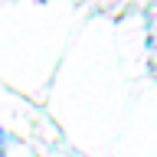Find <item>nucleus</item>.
Returning <instances> with one entry per match:
<instances>
[{"instance_id": "f257e3e1", "label": "nucleus", "mask_w": 157, "mask_h": 157, "mask_svg": "<svg viewBox=\"0 0 157 157\" xmlns=\"http://www.w3.org/2000/svg\"><path fill=\"white\" fill-rule=\"evenodd\" d=\"M3 147H7V137H3V131H0V154H3Z\"/></svg>"}]
</instances>
